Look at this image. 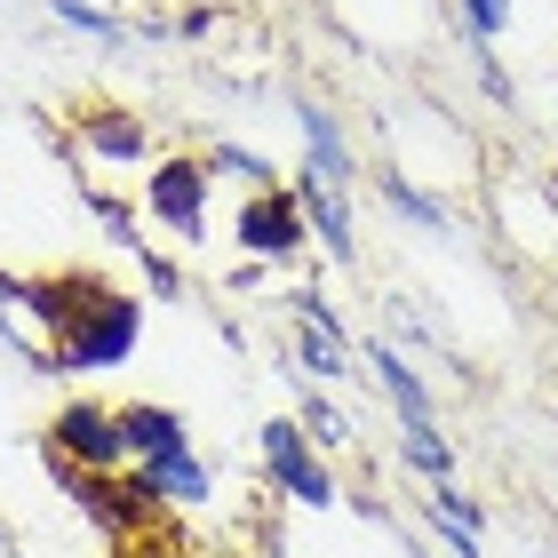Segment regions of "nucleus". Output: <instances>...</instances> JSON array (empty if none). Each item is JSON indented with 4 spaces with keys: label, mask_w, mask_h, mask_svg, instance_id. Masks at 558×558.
<instances>
[{
    "label": "nucleus",
    "mask_w": 558,
    "mask_h": 558,
    "mask_svg": "<svg viewBox=\"0 0 558 558\" xmlns=\"http://www.w3.org/2000/svg\"><path fill=\"white\" fill-rule=\"evenodd\" d=\"M288 312H295V327H312V336H336V343H360V336H351V319L336 312V303H327V288H295V295H288Z\"/></svg>",
    "instance_id": "20"
},
{
    "label": "nucleus",
    "mask_w": 558,
    "mask_h": 558,
    "mask_svg": "<svg viewBox=\"0 0 558 558\" xmlns=\"http://www.w3.org/2000/svg\"><path fill=\"white\" fill-rule=\"evenodd\" d=\"M430 519H447V526H463V535L487 543V511H478V502L454 487V471H447V478H430Z\"/></svg>",
    "instance_id": "21"
},
{
    "label": "nucleus",
    "mask_w": 558,
    "mask_h": 558,
    "mask_svg": "<svg viewBox=\"0 0 558 558\" xmlns=\"http://www.w3.org/2000/svg\"><path fill=\"white\" fill-rule=\"evenodd\" d=\"M550 208H558V175H550Z\"/></svg>",
    "instance_id": "25"
},
{
    "label": "nucleus",
    "mask_w": 558,
    "mask_h": 558,
    "mask_svg": "<svg viewBox=\"0 0 558 558\" xmlns=\"http://www.w3.org/2000/svg\"><path fill=\"white\" fill-rule=\"evenodd\" d=\"M216 33V9H184L175 16V40H208Z\"/></svg>",
    "instance_id": "24"
},
{
    "label": "nucleus",
    "mask_w": 558,
    "mask_h": 558,
    "mask_svg": "<svg viewBox=\"0 0 558 558\" xmlns=\"http://www.w3.org/2000/svg\"><path fill=\"white\" fill-rule=\"evenodd\" d=\"M295 199H303V223H312V240L327 247V256H336V264L360 256V232H351V192H343V184L295 175Z\"/></svg>",
    "instance_id": "9"
},
{
    "label": "nucleus",
    "mask_w": 558,
    "mask_h": 558,
    "mask_svg": "<svg viewBox=\"0 0 558 558\" xmlns=\"http://www.w3.org/2000/svg\"><path fill=\"white\" fill-rule=\"evenodd\" d=\"M88 216L105 223V240H112V247H144V232H136L144 199H120V192H105V184H88Z\"/></svg>",
    "instance_id": "18"
},
{
    "label": "nucleus",
    "mask_w": 558,
    "mask_h": 558,
    "mask_svg": "<svg viewBox=\"0 0 558 558\" xmlns=\"http://www.w3.org/2000/svg\"><path fill=\"white\" fill-rule=\"evenodd\" d=\"M199 160H208L216 175H240L247 192H271V184H279V168L264 160V151H247V144H223V136H216L208 151H199Z\"/></svg>",
    "instance_id": "17"
},
{
    "label": "nucleus",
    "mask_w": 558,
    "mask_h": 558,
    "mask_svg": "<svg viewBox=\"0 0 558 558\" xmlns=\"http://www.w3.org/2000/svg\"><path fill=\"white\" fill-rule=\"evenodd\" d=\"M0 550H9V526H0Z\"/></svg>",
    "instance_id": "27"
},
{
    "label": "nucleus",
    "mask_w": 558,
    "mask_h": 558,
    "mask_svg": "<svg viewBox=\"0 0 558 558\" xmlns=\"http://www.w3.org/2000/svg\"><path fill=\"white\" fill-rule=\"evenodd\" d=\"M120 558H129V550H120Z\"/></svg>",
    "instance_id": "28"
},
{
    "label": "nucleus",
    "mask_w": 558,
    "mask_h": 558,
    "mask_svg": "<svg viewBox=\"0 0 558 558\" xmlns=\"http://www.w3.org/2000/svg\"><path fill=\"white\" fill-rule=\"evenodd\" d=\"M48 454H64V463H81V471H129L120 408H105V399H64V408L48 415Z\"/></svg>",
    "instance_id": "4"
},
{
    "label": "nucleus",
    "mask_w": 558,
    "mask_h": 558,
    "mask_svg": "<svg viewBox=\"0 0 558 558\" xmlns=\"http://www.w3.org/2000/svg\"><path fill=\"white\" fill-rule=\"evenodd\" d=\"M240 247L256 264H295L303 247H312V223H303V199L295 184H271V192H247V208H240Z\"/></svg>",
    "instance_id": "5"
},
{
    "label": "nucleus",
    "mask_w": 558,
    "mask_h": 558,
    "mask_svg": "<svg viewBox=\"0 0 558 558\" xmlns=\"http://www.w3.org/2000/svg\"><path fill=\"white\" fill-rule=\"evenodd\" d=\"M303 430H312V447H319V454H343L351 439H360L351 408H343V399H327V384H312V375H303Z\"/></svg>",
    "instance_id": "14"
},
{
    "label": "nucleus",
    "mask_w": 558,
    "mask_h": 558,
    "mask_svg": "<svg viewBox=\"0 0 558 558\" xmlns=\"http://www.w3.org/2000/svg\"><path fill=\"white\" fill-rule=\"evenodd\" d=\"M463 9V33L471 40H502L511 33V16H519V0H454Z\"/></svg>",
    "instance_id": "22"
},
{
    "label": "nucleus",
    "mask_w": 558,
    "mask_h": 558,
    "mask_svg": "<svg viewBox=\"0 0 558 558\" xmlns=\"http://www.w3.org/2000/svg\"><path fill=\"white\" fill-rule=\"evenodd\" d=\"M408 558H430V550H415V543H408Z\"/></svg>",
    "instance_id": "26"
},
{
    "label": "nucleus",
    "mask_w": 558,
    "mask_h": 558,
    "mask_svg": "<svg viewBox=\"0 0 558 558\" xmlns=\"http://www.w3.org/2000/svg\"><path fill=\"white\" fill-rule=\"evenodd\" d=\"M136 256H144V295H151V303H175V295H184V271H175V256H151V247H136Z\"/></svg>",
    "instance_id": "23"
},
{
    "label": "nucleus",
    "mask_w": 558,
    "mask_h": 558,
    "mask_svg": "<svg viewBox=\"0 0 558 558\" xmlns=\"http://www.w3.org/2000/svg\"><path fill=\"white\" fill-rule=\"evenodd\" d=\"M105 288V271H24V288H16V303L40 319V336L57 343L72 319H81V303Z\"/></svg>",
    "instance_id": "7"
},
{
    "label": "nucleus",
    "mask_w": 558,
    "mask_h": 558,
    "mask_svg": "<svg viewBox=\"0 0 558 558\" xmlns=\"http://www.w3.org/2000/svg\"><path fill=\"white\" fill-rule=\"evenodd\" d=\"M264 471H271V487L288 502H303V511H336V471H327V454L312 447L303 415H271L264 423Z\"/></svg>",
    "instance_id": "3"
},
{
    "label": "nucleus",
    "mask_w": 558,
    "mask_h": 558,
    "mask_svg": "<svg viewBox=\"0 0 558 558\" xmlns=\"http://www.w3.org/2000/svg\"><path fill=\"white\" fill-rule=\"evenodd\" d=\"M399 463H408L423 487L430 478H447L454 471V447H447V430H439V415H423V423H399Z\"/></svg>",
    "instance_id": "15"
},
{
    "label": "nucleus",
    "mask_w": 558,
    "mask_h": 558,
    "mask_svg": "<svg viewBox=\"0 0 558 558\" xmlns=\"http://www.w3.org/2000/svg\"><path fill=\"white\" fill-rule=\"evenodd\" d=\"M288 360H295V375H312V384H351L360 375V343H336V336H312V327H295V343H288Z\"/></svg>",
    "instance_id": "13"
},
{
    "label": "nucleus",
    "mask_w": 558,
    "mask_h": 558,
    "mask_svg": "<svg viewBox=\"0 0 558 558\" xmlns=\"http://www.w3.org/2000/svg\"><path fill=\"white\" fill-rule=\"evenodd\" d=\"M136 471L151 478V495H160V502H184V511L216 502V471L199 463V447H184V454H160V463H136Z\"/></svg>",
    "instance_id": "12"
},
{
    "label": "nucleus",
    "mask_w": 558,
    "mask_h": 558,
    "mask_svg": "<svg viewBox=\"0 0 558 558\" xmlns=\"http://www.w3.org/2000/svg\"><path fill=\"white\" fill-rule=\"evenodd\" d=\"M208 184H216V168L199 151H168V160L144 168V216L168 223L184 247H199L208 240Z\"/></svg>",
    "instance_id": "2"
},
{
    "label": "nucleus",
    "mask_w": 558,
    "mask_h": 558,
    "mask_svg": "<svg viewBox=\"0 0 558 558\" xmlns=\"http://www.w3.org/2000/svg\"><path fill=\"white\" fill-rule=\"evenodd\" d=\"M288 105H295V129H303V175H319V184H343V192H351L360 151H351L336 105H319V96H288Z\"/></svg>",
    "instance_id": "6"
},
{
    "label": "nucleus",
    "mask_w": 558,
    "mask_h": 558,
    "mask_svg": "<svg viewBox=\"0 0 558 558\" xmlns=\"http://www.w3.org/2000/svg\"><path fill=\"white\" fill-rule=\"evenodd\" d=\"M360 367L384 384V399H391L399 423H423V415H430V384H423V367H415L399 343H360Z\"/></svg>",
    "instance_id": "10"
},
{
    "label": "nucleus",
    "mask_w": 558,
    "mask_h": 558,
    "mask_svg": "<svg viewBox=\"0 0 558 558\" xmlns=\"http://www.w3.org/2000/svg\"><path fill=\"white\" fill-rule=\"evenodd\" d=\"M384 208H391L399 223H423L430 240H454V216H447V208H439V199H430L423 184H408L399 168H384Z\"/></svg>",
    "instance_id": "16"
},
{
    "label": "nucleus",
    "mask_w": 558,
    "mask_h": 558,
    "mask_svg": "<svg viewBox=\"0 0 558 558\" xmlns=\"http://www.w3.org/2000/svg\"><path fill=\"white\" fill-rule=\"evenodd\" d=\"M136 336H144V295H129V288L105 279V288L81 303V319L48 343V367L57 375H112V367L136 360Z\"/></svg>",
    "instance_id": "1"
},
{
    "label": "nucleus",
    "mask_w": 558,
    "mask_h": 558,
    "mask_svg": "<svg viewBox=\"0 0 558 558\" xmlns=\"http://www.w3.org/2000/svg\"><path fill=\"white\" fill-rule=\"evenodd\" d=\"M81 151L105 160V168H144L151 160V129L136 112H120V105H88L81 112Z\"/></svg>",
    "instance_id": "8"
},
{
    "label": "nucleus",
    "mask_w": 558,
    "mask_h": 558,
    "mask_svg": "<svg viewBox=\"0 0 558 558\" xmlns=\"http://www.w3.org/2000/svg\"><path fill=\"white\" fill-rule=\"evenodd\" d=\"M120 430H129V463H160V454L192 447V423L175 408H160V399H129V408H120Z\"/></svg>",
    "instance_id": "11"
},
{
    "label": "nucleus",
    "mask_w": 558,
    "mask_h": 558,
    "mask_svg": "<svg viewBox=\"0 0 558 558\" xmlns=\"http://www.w3.org/2000/svg\"><path fill=\"white\" fill-rule=\"evenodd\" d=\"M48 16H57V24H72V33H88V40H105V48H120V40H129V24H120L112 9H96V0H48Z\"/></svg>",
    "instance_id": "19"
}]
</instances>
